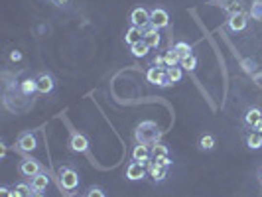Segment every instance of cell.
Returning <instances> with one entry per match:
<instances>
[{
	"mask_svg": "<svg viewBox=\"0 0 262 197\" xmlns=\"http://www.w3.org/2000/svg\"><path fill=\"white\" fill-rule=\"evenodd\" d=\"M162 138V130L160 126L156 124L154 120H144L140 122L136 128H134V140L136 144H144V146H154V144H158Z\"/></svg>",
	"mask_w": 262,
	"mask_h": 197,
	"instance_id": "1",
	"label": "cell"
},
{
	"mask_svg": "<svg viewBox=\"0 0 262 197\" xmlns=\"http://www.w3.org/2000/svg\"><path fill=\"white\" fill-rule=\"evenodd\" d=\"M60 185L65 191H73L79 185V176L73 168H61L60 170Z\"/></svg>",
	"mask_w": 262,
	"mask_h": 197,
	"instance_id": "2",
	"label": "cell"
},
{
	"mask_svg": "<svg viewBox=\"0 0 262 197\" xmlns=\"http://www.w3.org/2000/svg\"><path fill=\"white\" fill-rule=\"evenodd\" d=\"M146 81L152 83V85H158V87H170V79L166 75V69H160V67H150L146 71Z\"/></svg>",
	"mask_w": 262,
	"mask_h": 197,
	"instance_id": "3",
	"label": "cell"
},
{
	"mask_svg": "<svg viewBox=\"0 0 262 197\" xmlns=\"http://www.w3.org/2000/svg\"><path fill=\"white\" fill-rule=\"evenodd\" d=\"M150 26L156 30H162L170 26V14L164 8H154L150 10Z\"/></svg>",
	"mask_w": 262,
	"mask_h": 197,
	"instance_id": "4",
	"label": "cell"
},
{
	"mask_svg": "<svg viewBox=\"0 0 262 197\" xmlns=\"http://www.w3.org/2000/svg\"><path fill=\"white\" fill-rule=\"evenodd\" d=\"M130 22H132V26L146 30V28L150 26V12H148L144 6H136V8L130 12Z\"/></svg>",
	"mask_w": 262,
	"mask_h": 197,
	"instance_id": "5",
	"label": "cell"
},
{
	"mask_svg": "<svg viewBox=\"0 0 262 197\" xmlns=\"http://www.w3.org/2000/svg\"><path fill=\"white\" fill-rule=\"evenodd\" d=\"M87 148H89V138L81 132H73L69 136V150L75 152V154H83L87 152Z\"/></svg>",
	"mask_w": 262,
	"mask_h": 197,
	"instance_id": "6",
	"label": "cell"
},
{
	"mask_svg": "<svg viewBox=\"0 0 262 197\" xmlns=\"http://www.w3.org/2000/svg\"><path fill=\"white\" fill-rule=\"evenodd\" d=\"M40 172H41V164H40L38 160H34V158H24V160L20 162V174L26 176V177H34V176H38Z\"/></svg>",
	"mask_w": 262,
	"mask_h": 197,
	"instance_id": "7",
	"label": "cell"
},
{
	"mask_svg": "<svg viewBox=\"0 0 262 197\" xmlns=\"http://www.w3.org/2000/svg\"><path fill=\"white\" fill-rule=\"evenodd\" d=\"M146 174H148V170H146V166L140 164V162H134V160H132V162L126 166V179H130V181L144 179Z\"/></svg>",
	"mask_w": 262,
	"mask_h": 197,
	"instance_id": "8",
	"label": "cell"
},
{
	"mask_svg": "<svg viewBox=\"0 0 262 197\" xmlns=\"http://www.w3.org/2000/svg\"><path fill=\"white\" fill-rule=\"evenodd\" d=\"M152 158V150H150V146H144V144H136L132 148V160L134 162H140V164H148Z\"/></svg>",
	"mask_w": 262,
	"mask_h": 197,
	"instance_id": "9",
	"label": "cell"
},
{
	"mask_svg": "<svg viewBox=\"0 0 262 197\" xmlns=\"http://www.w3.org/2000/svg\"><path fill=\"white\" fill-rule=\"evenodd\" d=\"M246 14L244 12H239V14H231L229 20H227V28L231 32H242L246 28Z\"/></svg>",
	"mask_w": 262,
	"mask_h": 197,
	"instance_id": "10",
	"label": "cell"
},
{
	"mask_svg": "<svg viewBox=\"0 0 262 197\" xmlns=\"http://www.w3.org/2000/svg\"><path fill=\"white\" fill-rule=\"evenodd\" d=\"M36 79H38V93L47 95V93H51L56 89V81H54V77H51L49 73H40Z\"/></svg>",
	"mask_w": 262,
	"mask_h": 197,
	"instance_id": "11",
	"label": "cell"
},
{
	"mask_svg": "<svg viewBox=\"0 0 262 197\" xmlns=\"http://www.w3.org/2000/svg\"><path fill=\"white\" fill-rule=\"evenodd\" d=\"M148 174H150V177L154 181H164L168 177V168L160 166L158 162L154 160V162H148Z\"/></svg>",
	"mask_w": 262,
	"mask_h": 197,
	"instance_id": "12",
	"label": "cell"
},
{
	"mask_svg": "<svg viewBox=\"0 0 262 197\" xmlns=\"http://www.w3.org/2000/svg\"><path fill=\"white\" fill-rule=\"evenodd\" d=\"M36 146H38V140H36V136L32 132H24L18 138V148L22 152H32V150H36Z\"/></svg>",
	"mask_w": 262,
	"mask_h": 197,
	"instance_id": "13",
	"label": "cell"
},
{
	"mask_svg": "<svg viewBox=\"0 0 262 197\" xmlns=\"http://www.w3.org/2000/svg\"><path fill=\"white\" fill-rule=\"evenodd\" d=\"M260 120H262V109H260V107H250V109L244 113V118H242V122H244L248 128H254Z\"/></svg>",
	"mask_w": 262,
	"mask_h": 197,
	"instance_id": "14",
	"label": "cell"
},
{
	"mask_svg": "<svg viewBox=\"0 0 262 197\" xmlns=\"http://www.w3.org/2000/svg\"><path fill=\"white\" fill-rule=\"evenodd\" d=\"M144 41L150 45V49H156V47L160 45V30L148 26V28L144 30Z\"/></svg>",
	"mask_w": 262,
	"mask_h": 197,
	"instance_id": "15",
	"label": "cell"
},
{
	"mask_svg": "<svg viewBox=\"0 0 262 197\" xmlns=\"http://www.w3.org/2000/svg\"><path fill=\"white\" fill-rule=\"evenodd\" d=\"M30 185H32V189H34V191H45V189H47V185H49V176H47V174H43V172H40L38 176L30 177Z\"/></svg>",
	"mask_w": 262,
	"mask_h": 197,
	"instance_id": "16",
	"label": "cell"
},
{
	"mask_svg": "<svg viewBox=\"0 0 262 197\" xmlns=\"http://www.w3.org/2000/svg\"><path fill=\"white\" fill-rule=\"evenodd\" d=\"M142 39H144V30H142V28L130 26V28L126 30V34H124V41H126L128 45H134V43H138V41H142Z\"/></svg>",
	"mask_w": 262,
	"mask_h": 197,
	"instance_id": "17",
	"label": "cell"
},
{
	"mask_svg": "<svg viewBox=\"0 0 262 197\" xmlns=\"http://www.w3.org/2000/svg\"><path fill=\"white\" fill-rule=\"evenodd\" d=\"M246 146L250 148V150H260V148H262V134L256 132V130L248 132L246 134Z\"/></svg>",
	"mask_w": 262,
	"mask_h": 197,
	"instance_id": "18",
	"label": "cell"
},
{
	"mask_svg": "<svg viewBox=\"0 0 262 197\" xmlns=\"http://www.w3.org/2000/svg\"><path fill=\"white\" fill-rule=\"evenodd\" d=\"M150 150H152V158H154V160H156V158H166V156H170V148H168V144H164V142L154 144Z\"/></svg>",
	"mask_w": 262,
	"mask_h": 197,
	"instance_id": "19",
	"label": "cell"
},
{
	"mask_svg": "<svg viewBox=\"0 0 262 197\" xmlns=\"http://www.w3.org/2000/svg\"><path fill=\"white\" fill-rule=\"evenodd\" d=\"M148 52H150V45L144 39L138 41V43H134V45H130V54L134 58H144V56H148Z\"/></svg>",
	"mask_w": 262,
	"mask_h": 197,
	"instance_id": "20",
	"label": "cell"
},
{
	"mask_svg": "<svg viewBox=\"0 0 262 197\" xmlns=\"http://www.w3.org/2000/svg\"><path fill=\"white\" fill-rule=\"evenodd\" d=\"M20 91H22L24 95H34V93L38 91V79H32V77L24 79V81L20 83Z\"/></svg>",
	"mask_w": 262,
	"mask_h": 197,
	"instance_id": "21",
	"label": "cell"
},
{
	"mask_svg": "<svg viewBox=\"0 0 262 197\" xmlns=\"http://www.w3.org/2000/svg\"><path fill=\"white\" fill-rule=\"evenodd\" d=\"M197 146H199V150L209 152V150H213V148H215V138L211 134H205V136L199 138V144Z\"/></svg>",
	"mask_w": 262,
	"mask_h": 197,
	"instance_id": "22",
	"label": "cell"
},
{
	"mask_svg": "<svg viewBox=\"0 0 262 197\" xmlns=\"http://www.w3.org/2000/svg\"><path fill=\"white\" fill-rule=\"evenodd\" d=\"M174 52L180 56V59L181 58H185V56H191V45L187 43V41H178L176 45H174Z\"/></svg>",
	"mask_w": 262,
	"mask_h": 197,
	"instance_id": "23",
	"label": "cell"
},
{
	"mask_svg": "<svg viewBox=\"0 0 262 197\" xmlns=\"http://www.w3.org/2000/svg\"><path fill=\"white\" fill-rule=\"evenodd\" d=\"M180 67H183L185 71H193L195 67H197V58L191 54V56H185V58H181L180 59Z\"/></svg>",
	"mask_w": 262,
	"mask_h": 197,
	"instance_id": "24",
	"label": "cell"
},
{
	"mask_svg": "<svg viewBox=\"0 0 262 197\" xmlns=\"http://www.w3.org/2000/svg\"><path fill=\"white\" fill-rule=\"evenodd\" d=\"M164 63H166V69H168V67H178V65H180V56L172 49V52L164 54Z\"/></svg>",
	"mask_w": 262,
	"mask_h": 197,
	"instance_id": "25",
	"label": "cell"
},
{
	"mask_svg": "<svg viewBox=\"0 0 262 197\" xmlns=\"http://www.w3.org/2000/svg\"><path fill=\"white\" fill-rule=\"evenodd\" d=\"M250 16H252V20L262 22V0H254L250 4Z\"/></svg>",
	"mask_w": 262,
	"mask_h": 197,
	"instance_id": "26",
	"label": "cell"
},
{
	"mask_svg": "<svg viewBox=\"0 0 262 197\" xmlns=\"http://www.w3.org/2000/svg\"><path fill=\"white\" fill-rule=\"evenodd\" d=\"M166 75H168L170 83H180L181 81V67L180 65L178 67H168L166 69Z\"/></svg>",
	"mask_w": 262,
	"mask_h": 197,
	"instance_id": "27",
	"label": "cell"
},
{
	"mask_svg": "<svg viewBox=\"0 0 262 197\" xmlns=\"http://www.w3.org/2000/svg\"><path fill=\"white\" fill-rule=\"evenodd\" d=\"M14 189H16V191H20L24 197H30V195L34 193V189H32V185H30V183H16V185H14Z\"/></svg>",
	"mask_w": 262,
	"mask_h": 197,
	"instance_id": "28",
	"label": "cell"
},
{
	"mask_svg": "<svg viewBox=\"0 0 262 197\" xmlns=\"http://www.w3.org/2000/svg\"><path fill=\"white\" fill-rule=\"evenodd\" d=\"M85 197H107V193H104L102 187H89V191L85 193Z\"/></svg>",
	"mask_w": 262,
	"mask_h": 197,
	"instance_id": "29",
	"label": "cell"
},
{
	"mask_svg": "<svg viewBox=\"0 0 262 197\" xmlns=\"http://www.w3.org/2000/svg\"><path fill=\"white\" fill-rule=\"evenodd\" d=\"M154 67L166 69V63H164V56H156V58H154Z\"/></svg>",
	"mask_w": 262,
	"mask_h": 197,
	"instance_id": "30",
	"label": "cell"
},
{
	"mask_svg": "<svg viewBox=\"0 0 262 197\" xmlns=\"http://www.w3.org/2000/svg\"><path fill=\"white\" fill-rule=\"evenodd\" d=\"M156 162H158L160 166H164V168H170V166H172V160H170V156H166V158H156Z\"/></svg>",
	"mask_w": 262,
	"mask_h": 197,
	"instance_id": "31",
	"label": "cell"
},
{
	"mask_svg": "<svg viewBox=\"0 0 262 197\" xmlns=\"http://www.w3.org/2000/svg\"><path fill=\"white\" fill-rule=\"evenodd\" d=\"M51 2H54L58 8H65V6L71 4V0H51Z\"/></svg>",
	"mask_w": 262,
	"mask_h": 197,
	"instance_id": "32",
	"label": "cell"
},
{
	"mask_svg": "<svg viewBox=\"0 0 262 197\" xmlns=\"http://www.w3.org/2000/svg\"><path fill=\"white\" fill-rule=\"evenodd\" d=\"M0 197H12V187H0Z\"/></svg>",
	"mask_w": 262,
	"mask_h": 197,
	"instance_id": "33",
	"label": "cell"
},
{
	"mask_svg": "<svg viewBox=\"0 0 262 197\" xmlns=\"http://www.w3.org/2000/svg\"><path fill=\"white\" fill-rule=\"evenodd\" d=\"M10 59H12V61H20V59H22V54L18 52V49H14V52L10 54Z\"/></svg>",
	"mask_w": 262,
	"mask_h": 197,
	"instance_id": "34",
	"label": "cell"
},
{
	"mask_svg": "<svg viewBox=\"0 0 262 197\" xmlns=\"http://www.w3.org/2000/svg\"><path fill=\"white\" fill-rule=\"evenodd\" d=\"M252 130H256V132H262V120H260V122H258V124H256Z\"/></svg>",
	"mask_w": 262,
	"mask_h": 197,
	"instance_id": "35",
	"label": "cell"
},
{
	"mask_svg": "<svg viewBox=\"0 0 262 197\" xmlns=\"http://www.w3.org/2000/svg\"><path fill=\"white\" fill-rule=\"evenodd\" d=\"M12 197H24V195H22V193H20V191H16V189H14V187H12Z\"/></svg>",
	"mask_w": 262,
	"mask_h": 197,
	"instance_id": "36",
	"label": "cell"
},
{
	"mask_svg": "<svg viewBox=\"0 0 262 197\" xmlns=\"http://www.w3.org/2000/svg\"><path fill=\"white\" fill-rule=\"evenodd\" d=\"M30 197H45V195H43V193H41V191H34V193H32V195H30Z\"/></svg>",
	"mask_w": 262,
	"mask_h": 197,
	"instance_id": "37",
	"label": "cell"
},
{
	"mask_svg": "<svg viewBox=\"0 0 262 197\" xmlns=\"http://www.w3.org/2000/svg\"><path fill=\"white\" fill-rule=\"evenodd\" d=\"M258 176H260V181H262V168H260V174Z\"/></svg>",
	"mask_w": 262,
	"mask_h": 197,
	"instance_id": "38",
	"label": "cell"
},
{
	"mask_svg": "<svg viewBox=\"0 0 262 197\" xmlns=\"http://www.w3.org/2000/svg\"><path fill=\"white\" fill-rule=\"evenodd\" d=\"M69 197H79V195H69Z\"/></svg>",
	"mask_w": 262,
	"mask_h": 197,
	"instance_id": "39",
	"label": "cell"
},
{
	"mask_svg": "<svg viewBox=\"0 0 262 197\" xmlns=\"http://www.w3.org/2000/svg\"><path fill=\"white\" fill-rule=\"evenodd\" d=\"M260 134H262V132H260Z\"/></svg>",
	"mask_w": 262,
	"mask_h": 197,
	"instance_id": "40",
	"label": "cell"
}]
</instances>
